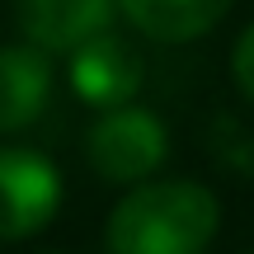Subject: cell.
Returning a JSON list of instances; mask_svg holds the SVG:
<instances>
[{
    "label": "cell",
    "instance_id": "5",
    "mask_svg": "<svg viewBox=\"0 0 254 254\" xmlns=\"http://www.w3.org/2000/svg\"><path fill=\"white\" fill-rule=\"evenodd\" d=\"M113 19H118L113 0H14L19 38L43 47L47 57L75 52L94 33L113 28Z\"/></svg>",
    "mask_w": 254,
    "mask_h": 254
},
{
    "label": "cell",
    "instance_id": "4",
    "mask_svg": "<svg viewBox=\"0 0 254 254\" xmlns=\"http://www.w3.org/2000/svg\"><path fill=\"white\" fill-rule=\"evenodd\" d=\"M66 85L80 104H90L99 113L123 109V104H136V94L146 85V57L132 38L104 28L75 52H66Z\"/></svg>",
    "mask_w": 254,
    "mask_h": 254
},
{
    "label": "cell",
    "instance_id": "6",
    "mask_svg": "<svg viewBox=\"0 0 254 254\" xmlns=\"http://www.w3.org/2000/svg\"><path fill=\"white\" fill-rule=\"evenodd\" d=\"M52 99V57L33 43H0V136H19Z\"/></svg>",
    "mask_w": 254,
    "mask_h": 254
},
{
    "label": "cell",
    "instance_id": "9",
    "mask_svg": "<svg viewBox=\"0 0 254 254\" xmlns=\"http://www.w3.org/2000/svg\"><path fill=\"white\" fill-rule=\"evenodd\" d=\"M38 254H66V250H38Z\"/></svg>",
    "mask_w": 254,
    "mask_h": 254
},
{
    "label": "cell",
    "instance_id": "7",
    "mask_svg": "<svg viewBox=\"0 0 254 254\" xmlns=\"http://www.w3.org/2000/svg\"><path fill=\"white\" fill-rule=\"evenodd\" d=\"M113 5H118V19H127V28H136L141 38L184 47L207 38L231 14L236 0H113Z\"/></svg>",
    "mask_w": 254,
    "mask_h": 254
},
{
    "label": "cell",
    "instance_id": "8",
    "mask_svg": "<svg viewBox=\"0 0 254 254\" xmlns=\"http://www.w3.org/2000/svg\"><path fill=\"white\" fill-rule=\"evenodd\" d=\"M231 80H236V90L254 104V24H245L240 38L231 43Z\"/></svg>",
    "mask_w": 254,
    "mask_h": 254
},
{
    "label": "cell",
    "instance_id": "2",
    "mask_svg": "<svg viewBox=\"0 0 254 254\" xmlns=\"http://www.w3.org/2000/svg\"><path fill=\"white\" fill-rule=\"evenodd\" d=\"M85 155L90 170L104 184H146L165 170L170 160V127L160 123V113L141 109V104H123V109L99 113V123L85 136Z\"/></svg>",
    "mask_w": 254,
    "mask_h": 254
},
{
    "label": "cell",
    "instance_id": "1",
    "mask_svg": "<svg viewBox=\"0 0 254 254\" xmlns=\"http://www.w3.org/2000/svg\"><path fill=\"white\" fill-rule=\"evenodd\" d=\"M221 231V198L202 179L155 174L132 184L104 221L109 254H207Z\"/></svg>",
    "mask_w": 254,
    "mask_h": 254
},
{
    "label": "cell",
    "instance_id": "3",
    "mask_svg": "<svg viewBox=\"0 0 254 254\" xmlns=\"http://www.w3.org/2000/svg\"><path fill=\"white\" fill-rule=\"evenodd\" d=\"M66 179L33 146H0V245L47 231L62 212Z\"/></svg>",
    "mask_w": 254,
    "mask_h": 254
}]
</instances>
